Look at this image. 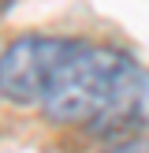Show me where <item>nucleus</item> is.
Here are the masks:
<instances>
[{"label": "nucleus", "instance_id": "nucleus-2", "mask_svg": "<svg viewBox=\"0 0 149 153\" xmlns=\"http://www.w3.org/2000/svg\"><path fill=\"white\" fill-rule=\"evenodd\" d=\"M119 153H149V138H131Z\"/></svg>", "mask_w": 149, "mask_h": 153}, {"label": "nucleus", "instance_id": "nucleus-1", "mask_svg": "<svg viewBox=\"0 0 149 153\" xmlns=\"http://www.w3.org/2000/svg\"><path fill=\"white\" fill-rule=\"evenodd\" d=\"M67 45L71 41L63 37H41V34L15 37L0 52V97L11 105H41Z\"/></svg>", "mask_w": 149, "mask_h": 153}]
</instances>
